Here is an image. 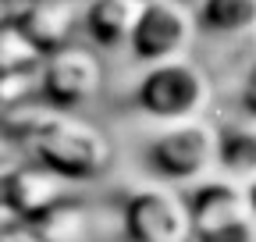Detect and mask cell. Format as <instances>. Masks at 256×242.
<instances>
[{"mask_svg": "<svg viewBox=\"0 0 256 242\" xmlns=\"http://www.w3.org/2000/svg\"><path fill=\"white\" fill-rule=\"evenodd\" d=\"M32 150V160L64 178L68 186L104 178L114 164V146L104 128L92 121H82L78 114H60V110H40L28 114V128L22 136Z\"/></svg>", "mask_w": 256, "mask_h": 242, "instance_id": "obj_1", "label": "cell"}, {"mask_svg": "<svg viewBox=\"0 0 256 242\" xmlns=\"http://www.w3.org/2000/svg\"><path fill=\"white\" fill-rule=\"evenodd\" d=\"M214 100V82L206 68L192 57H174L164 64H153L139 75L132 89V104L139 114L160 125H182L206 114Z\"/></svg>", "mask_w": 256, "mask_h": 242, "instance_id": "obj_2", "label": "cell"}, {"mask_svg": "<svg viewBox=\"0 0 256 242\" xmlns=\"http://www.w3.org/2000/svg\"><path fill=\"white\" fill-rule=\"evenodd\" d=\"M217 128L206 118L164 125L142 146V164L160 186H196L214 171Z\"/></svg>", "mask_w": 256, "mask_h": 242, "instance_id": "obj_3", "label": "cell"}, {"mask_svg": "<svg viewBox=\"0 0 256 242\" xmlns=\"http://www.w3.org/2000/svg\"><path fill=\"white\" fill-rule=\"evenodd\" d=\"M192 242H256V221L242 186L228 178H203L185 189Z\"/></svg>", "mask_w": 256, "mask_h": 242, "instance_id": "obj_4", "label": "cell"}, {"mask_svg": "<svg viewBox=\"0 0 256 242\" xmlns=\"http://www.w3.org/2000/svg\"><path fill=\"white\" fill-rule=\"evenodd\" d=\"M196 32V14H188V8H182L178 0H150L139 4L132 36H128V54L132 60L153 68L174 57H188Z\"/></svg>", "mask_w": 256, "mask_h": 242, "instance_id": "obj_5", "label": "cell"}, {"mask_svg": "<svg viewBox=\"0 0 256 242\" xmlns=\"http://www.w3.org/2000/svg\"><path fill=\"white\" fill-rule=\"evenodd\" d=\"M104 89V60L92 46H64L40 64V93L50 110L75 114Z\"/></svg>", "mask_w": 256, "mask_h": 242, "instance_id": "obj_6", "label": "cell"}, {"mask_svg": "<svg viewBox=\"0 0 256 242\" xmlns=\"http://www.w3.org/2000/svg\"><path fill=\"white\" fill-rule=\"evenodd\" d=\"M121 232L128 242H192L185 192L171 186H142L124 196Z\"/></svg>", "mask_w": 256, "mask_h": 242, "instance_id": "obj_7", "label": "cell"}, {"mask_svg": "<svg viewBox=\"0 0 256 242\" xmlns=\"http://www.w3.org/2000/svg\"><path fill=\"white\" fill-rule=\"evenodd\" d=\"M0 189H4V200L18 214V221H40L68 200L72 186L32 160V164H22V168H11L8 174H0Z\"/></svg>", "mask_w": 256, "mask_h": 242, "instance_id": "obj_8", "label": "cell"}, {"mask_svg": "<svg viewBox=\"0 0 256 242\" xmlns=\"http://www.w3.org/2000/svg\"><path fill=\"white\" fill-rule=\"evenodd\" d=\"M78 18H82V4H78V0H43V4H32L25 11H18L22 32L28 36V43L36 46L43 57L72 46Z\"/></svg>", "mask_w": 256, "mask_h": 242, "instance_id": "obj_9", "label": "cell"}, {"mask_svg": "<svg viewBox=\"0 0 256 242\" xmlns=\"http://www.w3.org/2000/svg\"><path fill=\"white\" fill-rule=\"evenodd\" d=\"M139 4L136 0H82L78 28L92 43V50H118L128 46Z\"/></svg>", "mask_w": 256, "mask_h": 242, "instance_id": "obj_10", "label": "cell"}, {"mask_svg": "<svg viewBox=\"0 0 256 242\" xmlns=\"http://www.w3.org/2000/svg\"><path fill=\"white\" fill-rule=\"evenodd\" d=\"M214 171L228 182H246L256 178V125L252 121H232L217 125V160Z\"/></svg>", "mask_w": 256, "mask_h": 242, "instance_id": "obj_11", "label": "cell"}, {"mask_svg": "<svg viewBox=\"0 0 256 242\" xmlns=\"http://www.w3.org/2000/svg\"><path fill=\"white\" fill-rule=\"evenodd\" d=\"M196 28L220 40L256 32V0H200Z\"/></svg>", "mask_w": 256, "mask_h": 242, "instance_id": "obj_12", "label": "cell"}, {"mask_svg": "<svg viewBox=\"0 0 256 242\" xmlns=\"http://www.w3.org/2000/svg\"><path fill=\"white\" fill-rule=\"evenodd\" d=\"M32 224L43 242H89V210L72 196Z\"/></svg>", "mask_w": 256, "mask_h": 242, "instance_id": "obj_13", "label": "cell"}, {"mask_svg": "<svg viewBox=\"0 0 256 242\" xmlns=\"http://www.w3.org/2000/svg\"><path fill=\"white\" fill-rule=\"evenodd\" d=\"M32 64H43V54L28 43L18 18L0 22V75L4 72H28Z\"/></svg>", "mask_w": 256, "mask_h": 242, "instance_id": "obj_14", "label": "cell"}, {"mask_svg": "<svg viewBox=\"0 0 256 242\" xmlns=\"http://www.w3.org/2000/svg\"><path fill=\"white\" fill-rule=\"evenodd\" d=\"M238 110L246 121L256 125V57H249V64L238 75Z\"/></svg>", "mask_w": 256, "mask_h": 242, "instance_id": "obj_15", "label": "cell"}, {"mask_svg": "<svg viewBox=\"0 0 256 242\" xmlns=\"http://www.w3.org/2000/svg\"><path fill=\"white\" fill-rule=\"evenodd\" d=\"M242 196H246V206H249V214H252V221H256V178L242 186Z\"/></svg>", "mask_w": 256, "mask_h": 242, "instance_id": "obj_16", "label": "cell"}, {"mask_svg": "<svg viewBox=\"0 0 256 242\" xmlns=\"http://www.w3.org/2000/svg\"><path fill=\"white\" fill-rule=\"evenodd\" d=\"M8 4H14L18 11H25V8H32V4H43V0H8Z\"/></svg>", "mask_w": 256, "mask_h": 242, "instance_id": "obj_17", "label": "cell"}, {"mask_svg": "<svg viewBox=\"0 0 256 242\" xmlns=\"http://www.w3.org/2000/svg\"><path fill=\"white\" fill-rule=\"evenodd\" d=\"M178 4H182V8H192V4H200V0H178Z\"/></svg>", "mask_w": 256, "mask_h": 242, "instance_id": "obj_18", "label": "cell"}, {"mask_svg": "<svg viewBox=\"0 0 256 242\" xmlns=\"http://www.w3.org/2000/svg\"><path fill=\"white\" fill-rule=\"evenodd\" d=\"M136 4H150V0H136Z\"/></svg>", "mask_w": 256, "mask_h": 242, "instance_id": "obj_19", "label": "cell"}]
</instances>
